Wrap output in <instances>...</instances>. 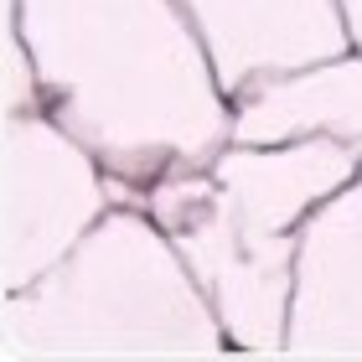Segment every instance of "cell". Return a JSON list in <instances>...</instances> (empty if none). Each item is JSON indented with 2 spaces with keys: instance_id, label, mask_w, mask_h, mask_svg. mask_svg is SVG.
<instances>
[{
  "instance_id": "cell-1",
  "label": "cell",
  "mask_w": 362,
  "mask_h": 362,
  "mask_svg": "<svg viewBox=\"0 0 362 362\" xmlns=\"http://www.w3.org/2000/svg\"><path fill=\"white\" fill-rule=\"evenodd\" d=\"M357 171L362 156L337 135L228 140L207 166L145 187L140 207L187 259L233 352L285 357L300 228Z\"/></svg>"
},
{
  "instance_id": "cell-2",
  "label": "cell",
  "mask_w": 362,
  "mask_h": 362,
  "mask_svg": "<svg viewBox=\"0 0 362 362\" xmlns=\"http://www.w3.org/2000/svg\"><path fill=\"white\" fill-rule=\"evenodd\" d=\"M218 310L140 202H114L42 279L6 295L0 357H228Z\"/></svg>"
},
{
  "instance_id": "cell-3",
  "label": "cell",
  "mask_w": 362,
  "mask_h": 362,
  "mask_svg": "<svg viewBox=\"0 0 362 362\" xmlns=\"http://www.w3.org/2000/svg\"><path fill=\"white\" fill-rule=\"evenodd\" d=\"M124 202V187L109 176L68 124L47 109L6 114V269L0 290H26L57 259H68L83 233Z\"/></svg>"
},
{
  "instance_id": "cell-4",
  "label": "cell",
  "mask_w": 362,
  "mask_h": 362,
  "mask_svg": "<svg viewBox=\"0 0 362 362\" xmlns=\"http://www.w3.org/2000/svg\"><path fill=\"white\" fill-rule=\"evenodd\" d=\"M285 357H362V171L300 228Z\"/></svg>"
},
{
  "instance_id": "cell-5",
  "label": "cell",
  "mask_w": 362,
  "mask_h": 362,
  "mask_svg": "<svg viewBox=\"0 0 362 362\" xmlns=\"http://www.w3.org/2000/svg\"><path fill=\"white\" fill-rule=\"evenodd\" d=\"M337 135L362 156V52L259 78L233 98V140Z\"/></svg>"
}]
</instances>
